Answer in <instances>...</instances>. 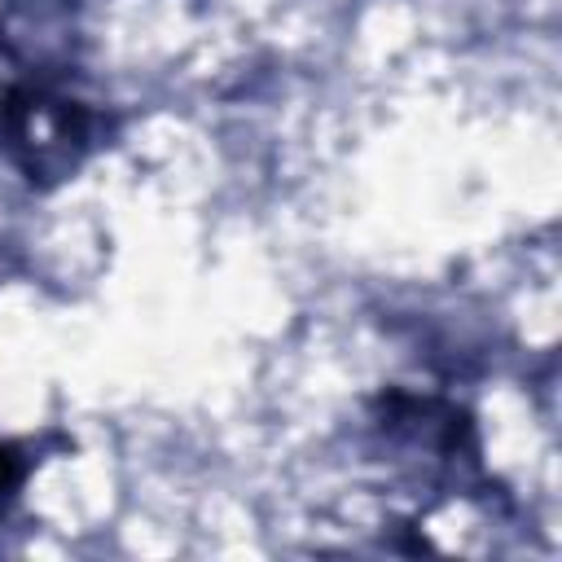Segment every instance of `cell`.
<instances>
[{
  "label": "cell",
  "instance_id": "obj_1",
  "mask_svg": "<svg viewBox=\"0 0 562 562\" xmlns=\"http://www.w3.org/2000/svg\"><path fill=\"white\" fill-rule=\"evenodd\" d=\"M13 479V465H9V452L0 448V483H9Z\"/></svg>",
  "mask_w": 562,
  "mask_h": 562
}]
</instances>
